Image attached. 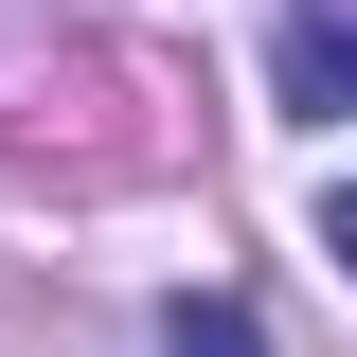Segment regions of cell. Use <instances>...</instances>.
I'll return each mask as SVG.
<instances>
[{
  "mask_svg": "<svg viewBox=\"0 0 357 357\" xmlns=\"http://www.w3.org/2000/svg\"><path fill=\"white\" fill-rule=\"evenodd\" d=\"M286 107H357V0H286Z\"/></svg>",
  "mask_w": 357,
  "mask_h": 357,
  "instance_id": "1",
  "label": "cell"
},
{
  "mask_svg": "<svg viewBox=\"0 0 357 357\" xmlns=\"http://www.w3.org/2000/svg\"><path fill=\"white\" fill-rule=\"evenodd\" d=\"M161 357H268V321L215 286V304H161Z\"/></svg>",
  "mask_w": 357,
  "mask_h": 357,
  "instance_id": "2",
  "label": "cell"
},
{
  "mask_svg": "<svg viewBox=\"0 0 357 357\" xmlns=\"http://www.w3.org/2000/svg\"><path fill=\"white\" fill-rule=\"evenodd\" d=\"M321 250H340V268H357V178H321Z\"/></svg>",
  "mask_w": 357,
  "mask_h": 357,
  "instance_id": "3",
  "label": "cell"
}]
</instances>
